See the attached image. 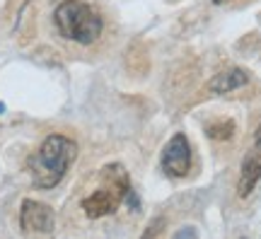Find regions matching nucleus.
Here are the masks:
<instances>
[{"label": "nucleus", "instance_id": "f257e3e1", "mask_svg": "<svg viewBox=\"0 0 261 239\" xmlns=\"http://www.w3.org/2000/svg\"><path fill=\"white\" fill-rule=\"evenodd\" d=\"M75 155H77V145L65 136H48L37 155L29 160V172H32V181L37 189H54L68 172V167L73 165Z\"/></svg>", "mask_w": 261, "mask_h": 239}, {"label": "nucleus", "instance_id": "f03ea898", "mask_svg": "<svg viewBox=\"0 0 261 239\" xmlns=\"http://www.w3.org/2000/svg\"><path fill=\"white\" fill-rule=\"evenodd\" d=\"M54 24L63 39L83 46L94 44L104 32L102 15L83 0H63L54 12Z\"/></svg>", "mask_w": 261, "mask_h": 239}, {"label": "nucleus", "instance_id": "7ed1b4c3", "mask_svg": "<svg viewBox=\"0 0 261 239\" xmlns=\"http://www.w3.org/2000/svg\"><path fill=\"white\" fill-rule=\"evenodd\" d=\"M162 169L172 179H184L191 169V145L184 133H174L162 150Z\"/></svg>", "mask_w": 261, "mask_h": 239}, {"label": "nucleus", "instance_id": "20e7f679", "mask_svg": "<svg viewBox=\"0 0 261 239\" xmlns=\"http://www.w3.org/2000/svg\"><path fill=\"white\" fill-rule=\"evenodd\" d=\"M261 179V128L256 133L254 145L249 147V152L242 160V169H240V181H237V196L247 198L254 191V186Z\"/></svg>", "mask_w": 261, "mask_h": 239}, {"label": "nucleus", "instance_id": "39448f33", "mask_svg": "<svg viewBox=\"0 0 261 239\" xmlns=\"http://www.w3.org/2000/svg\"><path fill=\"white\" fill-rule=\"evenodd\" d=\"M54 210L44 205V203L39 201H24L22 203V210H19V225H22V230L27 232H41V234H46V232L54 230Z\"/></svg>", "mask_w": 261, "mask_h": 239}, {"label": "nucleus", "instance_id": "423d86ee", "mask_svg": "<svg viewBox=\"0 0 261 239\" xmlns=\"http://www.w3.org/2000/svg\"><path fill=\"white\" fill-rule=\"evenodd\" d=\"M123 198H126V196H123L121 191H116L112 186H104V189H97L94 193H90V196L85 198L83 210L87 218L97 220V218H104V215H109V213L116 210Z\"/></svg>", "mask_w": 261, "mask_h": 239}, {"label": "nucleus", "instance_id": "0eeeda50", "mask_svg": "<svg viewBox=\"0 0 261 239\" xmlns=\"http://www.w3.org/2000/svg\"><path fill=\"white\" fill-rule=\"evenodd\" d=\"M247 83H249V75L244 73L242 68H227V70H223V73H218L215 77L208 80V92L227 94V92H234V90L244 87Z\"/></svg>", "mask_w": 261, "mask_h": 239}, {"label": "nucleus", "instance_id": "6e6552de", "mask_svg": "<svg viewBox=\"0 0 261 239\" xmlns=\"http://www.w3.org/2000/svg\"><path fill=\"white\" fill-rule=\"evenodd\" d=\"M205 133H208V138H213V140H230L234 136V123L230 119L215 121V123H211L205 128Z\"/></svg>", "mask_w": 261, "mask_h": 239}, {"label": "nucleus", "instance_id": "1a4fd4ad", "mask_svg": "<svg viewBox=\"0 0 261 239\" xmlns=\"http://www.w3.org/2000/svg\"><path fill=\"white\" fill-rule=\"evenodd\" d=\"M172 239H198V232H196L194 225H187V227H181Z\"/></svg>", "mask_w": 261, "mask_h": 239}, {"label": "nucleus", "instance_id": "9d476101", "mask_svg": "<svg viewBox=\"0 0 261 239\" xmlns=\"http://www.w3.org/2000/svg\"><path fill=\"white\" fill-rule=\"evenodd\" d=\"M213 3H215V5H220V3H225V0H213Z\"/></svg>", "mask_w": 261, "mask_h": 239}]
</instances>
